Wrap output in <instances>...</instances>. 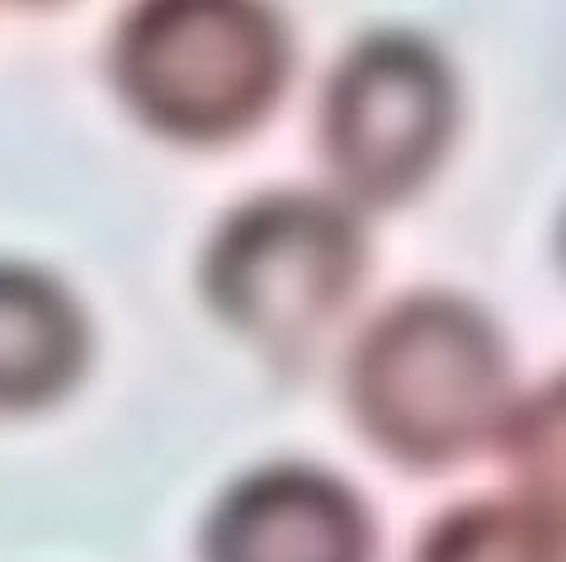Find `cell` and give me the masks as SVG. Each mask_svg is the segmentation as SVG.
I'll return each mask as SVG.
<instances>
[{
    "label": "cell",
    "instance_id": "obj_3",
    "mask_svg": "<svg viewBox=\"0 0 566 562\" xmlns=\"http://www.w3.org/2000/svg\"><path fill=\"white\" fill-rule=\"evenodd\" d=\"M368 260L364 222L349 204L312 189H270L212 227L199 289L245 341L303 350L345 318Z\"/></svg>",
    "mask_w": 566,
    "mask_h": 562
},
{
    "label": "cell",
    "instance_id": "obj_4",
    "mask_svg": "<svg viewBox=\"0 0 566 562\" xmlns=\"http://www.w3.org/2000/svg\"><path fill=\"white\" fill-rule=\"evenodd\" d=\"M453 128L458 85L449 58L401 29L354 43L316 104V152L335 180V199L354 214L411 204L444 166Z\"/></svg>",
    "mask_w": 566,
    "mask_h": 562
},
{
    "label": "cell",
    "instance_id": "obj_1",
    "mask_svg": "<svg viewBox=\"0 0 566 562\" xmlns=\"http://www.w3.org/2000/svg\"><path fill=\"white\" fill-rule=\"evenodd\" d=\"M515 402L510 350L486 308L416 289L374 312L345 355V407L382 459L411 472L453 468L495 445Z\"/></svg>",
    "mask_w": 566,
    "mask_h": 562
},
{
    "label": "cell",
    "instance_id": "obj_6",
    "mask_svg": "<svg viewBox=\"0 0 566 562\" xmlns=\"http://www.w3.org/2000/svg\"><path fill=\"white\" fill-rule=\"evenodd\" d=\"M91 364V318L57 274L0 260V416L62 402Z\"/></svg>",
    "mask_w": 566,
    "mask_h": 562
},
{
    "label": "cell",
    "instance_id": "obj_2",
    "mask_svg": "<svg viewBox=\"0 0 566 562\" xmlns=\"http://www.w3.org/2000/svg\"><path fill=\"white\" fill-rule=\"evenodd\" d=\"M289 72V29L270 6L245 0L133 6L109 48V76L128 114L180 147H227L255 133Z\"/></svg>",
    "mask_w": 566,
    "mask_h": 562
},
{
    "label": "cell",
    "instance_id": "obj_7",
    "mask_svg": "<svg viewBox=\"0 0 566 562\" xmlns=\"http://www.w3.org/2000/svg\"><path fill=\"white\" fill-rule=\"evenodd\" d=\"M411 562H562V501L472 497L420 534Z\"/></svg>",
    "mask_w": 566,
    "mask_h": 562
},
{
    "label": "cell",
    "instance_id": "obj_5",
    "mask_svg": "<svg viewBox=\"0 0 566 562\" xmlns=\"http://www.w3.org/2000/svg\"><path fill=\"white\" fill-rule=\"evenodd\" d=\"M378 530L345 478L312 464H270L218 497L203 562H374Z\"/></svg>",
    "mask_w": 566,
    "mask_h": 562
}]
</instances>
